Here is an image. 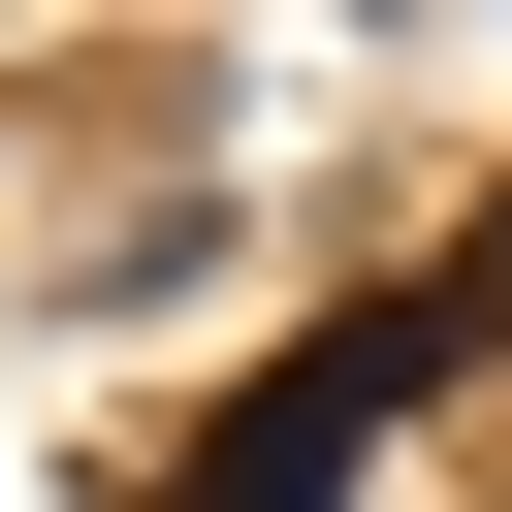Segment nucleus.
I'll use <instances>...</instances> for the list:
<instances>
[{
	"label": "nucleus",
	"instance_id": "f257e3e1",
	"mask_svg": "<svg viewBox=\"0 0 512 512\" xmlns=\"http://www.w3.org/2000/svg\"><path fill=\"white\" fill-rule=\"evenodd\" d=\"M384 416H416V320H352V352H288L224 448H192V512H352L384 480Z\"/></svg>",
	"mask_w": 512,
	"mask_h": 512
}]
</instances>
